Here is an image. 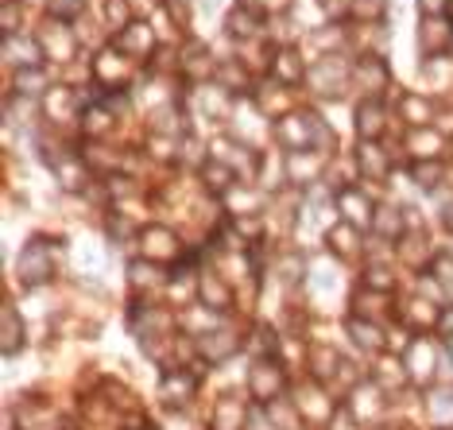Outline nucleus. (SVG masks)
I'll return each instance as SVG.
<instances>
[{
  "instance_id": "1",
  "label": "nucleus",
  "mask_w": 453,
  "mask_h": 430,
  "mask_svg": "<svg viewBox=\"0 0 453 430\" xmlns=\"http://www.w3.org/2000/svg\"><path fill=\"white\" fill-rule=\"evenodd\" d=\"M35 244H39V241H32V249L19 256V272H24V280H27V283H43L47 275H50V264H47V260H39V249H35Z\"/></svg>"
},
{
  "instance_id": "2",
  "label": "nucleus",
  "mask_w": 453,
  "mask_h": 430,
  "mask_svg": "<svg viewBox=\"0 0 453 430\" xmlns=\"http://www.w3.org/2000/svg\"><path fill=\"white\" fill-rule=\"evenodd\" d=\"M81 8H86V0H50V12L58 19H74Z\"/></svg>"
},
{
  "instance_id": "3",
  "label": "nucleus",
  "mask_w": 453,
  "mask_h": 430,
  "mask_svg": "<svg viewBox=\"0 0 453 430\" xmlns=\"http://www.w3.org/2000/svg\"><path fill=\"white\" fill-rule=\"evenodd\" d=\"M4 334H8L4 349L12 353V349H16V342H19V322H16V311H12V306H8V311H4Z\"/></svg>"
}]
</instances>
